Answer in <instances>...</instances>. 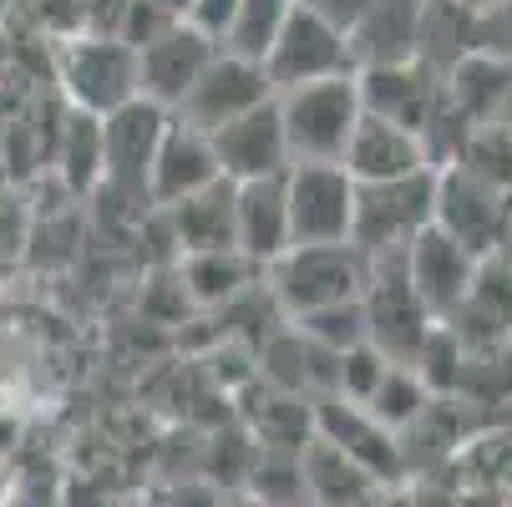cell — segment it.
I'll return each mask as SVG.
<instances>
[{
	"label": "cell",
	"instance_id": "1",
	"mask_svg": "<svg viewBox=\"0 0 512 507\" xmlns=\"http://www.w3.org/2000/svg\"><path fill=\"white\" fill-rule=\"evenodd\" d=\"M269 274V300L279 305V315H300L315 305H335V300H360L365 279H371V254L355 239H335V244H289L279 259L264 264Z\"/></svg>",
	"mask_w": 512,
	"mask_h": 507
},
{
	"label": "cell",
	"instance_id": "2",
	"mask_svg": "<svg viewBox=\"0 0 512 507\" xmlns=\"http://www.w3.org/2000/svg\"><path fill=\"white\" fill-rule=\"evenodd\" d=\"M274 102H279L289 158H320V163L345 158V142L365 112L355 71H330V77H315V82L279 87Z\"/></svg>",
	"mask_w": 512,
	"mask_h": 507
},
{
	"label": "cell",
	"instance_id": "3",
	"mask_svg": "<svg viewBox=\"0 0 512 507\" xmlns=\"http://www.w3.org/2000/svg\"><path fill=\"white\" fill-rule=\"evenodd\" d=\"M56 71H61V87H66L71 107L97 112V117H107L122 102L142 97L137 92V51L112 31H71V36H61Z\"/></svg>",
	"mask_w": 512,
	"mask_h": 507
},
{
	"label": "cell",
	"instance_id": "4",
	"mask_svg": "<svg viewBox=\"0 0 512 507\" xmlns=\"http://www.w3.org/2000/svg\"><path fill=\"white\" fill-rule=\"evenodd\" d=\"M436 213V163L401 173V178H381V183H360L355 188V229L350 239L365 254H386V249H406Z\"/></svg>",
	"mask_w": 512,
	"mask_h": 507
},
{
	"label": "cell",
	"instance_id": "5",
	"mask_svg": "<svg viewBox=\"0 0 512 507\" xmlns=\"http://www.w3.org/2000/svg\"><path fill=\"white\" fill-rule=\"evenodd\" d=\"M355 178L345 163L295 158L284 168V203L295 244H335L355 229Z\"/></svg>",
	"mask_w": 512,
	"mask_h": 507
},
{
	"label": "cell",
	"instance_id": "6",
	"mask_svg": "<svg viewBox=\"0 0 512 507\" xmlns=\"http://www.w3.org/2000/svg\"><path fill=\"white\" fill-rule=\"evenodd\" d=\"M512 219V193L467 173L462 163H436V213L431 224H442L457 244H467L477 259L502 254Z\"/></svg>",
	"mask_w": 512,
	"mask_h": 507
},
{
	"label": "cell",
	"instance_id": "7",
	"mask_svg": "<svg viewBox=\"0 0 512 507\" xmlns=\"http://www.w3.org/2000/svg\"><path fill=\"white\" fill-rule=\"evenodd\" d=\"M168 107L132 97L102 117V188L122 203H148V173L163 137Z\"/></svg>",
	"mask_w": 512,
	"mask_h": 507
},
{
	"label": "cell",
	"instance_id": "8",
	"mask_svg": "<svg viewBox=\"0 0 512 507\" xmlns=\"http://www.w3.org/2000/svg\"><path fill=\"white\" fill-rule=\"evenodd\" d=\"M264 71H269L274 92L295 87V82L330 77V71H355L350 36L325 11H315L310 0H295V11H289V21L279 26V36H274V46L264 56Z\"/></svg>",
	"mask_w": 512,
	"mask_h": 507
},
{
	"label": "cell",
	"instance_id": "9",
	"mask_svg": "<svg viewBox=\"0 0 512 507\" xmlns=\"http://www.w3.org/2000/svg\"><path fill=\"white\" fill-rule=\"evenodd\" d=\"M269 97H274V82H269L264 61H249V56H239L229 46H218L208 56V66L198 71V82L188 87V97L173 112L183 122L213 132L218 122H229V117H239V112H249V107H259Z\"/></svg>",
	"mask_w": 512,
	"mask_h": 507
},
{
	"label": "cell",
	"instance_id": "10",
	"mask_svg": "<svg viewBox=\"0 0 512 507\" xmlns=\"http://www.w3.org/2000/svg\"><path fill=\"white\" fill-rule=\"evenodd\" d=\"M213 158H218V173L229 183H244V178H269V173H284L289 163V142H284V122H279V102H259L229 122H218L213 132Z\"/></svg>",
	"mask_w": 512,
	"mask_h": 507
},
{
	"label": "cell",
	"instance_id": "11",
	"mask_svg": "<svg viewBox=\"0 0 512 507\" xmlns=\"http://www.w3.org/2000/svg\"><path fill=\"white\" fill-rule=\"evenodd\" d=\"M315 437L335 442L345 457H355L360 467H371L386 487H396L406 477V457H401V437L376 421L360 401L345 396H315Z\"/></svg>",
	"mask_w": 512,
	"mask_h": 507
},
{
	"label": "cell",
	"instance_id": "12",
	"mask_svg": "<svg viewBox=\"0 0 512 507\" xmlns=\"http://www.w3.org/2000/svg\"><path fill=\"white\" fill-rule=\"evenodd\" d=\"M355 82H360V107L365 112H381V117L406 122L416 132H426L436 102H442V71H431L421 56L381 61V66H355Z\"/></svg>",
	"mask_w": 512,
	"mask_h": 507
},
{
	"label": "cell",
	"instance_id": "13",
	"mask_svg": "<svg viewBox=\"0 0 512 507\" xmlns=\"http://www.w3.org/2000/svg\"><path fill=\"white\" fill-rule=\"evenodd\" d=\"M406 274H411V289L421 295V305L436 315V320H447L462 295H467V284L477 274V254L467 244H457L442 224H426L411 244H406Z\"/></svg>",
	"mask_w": 512,
	"mask_h": 507
},
{
	"label": "cell",
	"instance_id": "14",
	"mask_svg": "<svg viewBox=\"0 0 512 507\" xmlns=\"http://www.w3.org/2000/svg\"><path fill=\"white\" fill-rule=\"evenodd\" d=\"M213 51H218V41L203 36L198 26H188V21L168 26L158 41H148L137 51V92L173 112L188 97V87L198 82V71L208 66Z\"/></svg>",
	"mask_w": 512,
	"mask_h": 507
},
{
	"label": "cell",
	"instance_id": "15",
	"mask_svg": "<svg viewBox=\"0 0 512 507\" xmlns=\"http://www.w3.org/2000/svg\"><path fill=\"white\" fill-rule=\"evenodd\" d=\"M218 173V158H213V137L193 122H183L178 112H168L163 122V137H158V153H153V173H148V203H178L198 188H208Z\"/></svg>",
	"mask_w": 512,
	"mask_h": 507
},
{
	"label": "cell",
	"instance_id": "16",
	"mask_svg": "<svg viewBox=\"0 0 512 507\" xmlns=\"http://www.w3.org/2000/svg\"><path fill=\"white\" fill-rule=\"evenodd\" d=\"M340 163L350 168L355 183H381V178H401V173L426 168L431 153H426V142H421L416 127L391 122L381 112H360V122H355V132L345 142V158Z\"/></svg>",
	"mask_w": 512,
	"mask_h": 507
},
{
	"label": "cell",
	"instance_id": "17",
	"mask_svg": "<svg viewBox=\"0 0 512 507\" xmlns=\"http://www.w3.org/2000/svg\"><path fill=\"white\" fill-rule=\"evenodd\" d=\"M234 244L259 269L295 244V234H289V203H284V173L234 183Z\"/></svg>",
	"mask_w": 512,
	"mask_h": 507
},
{
	"label": "cell",
	"instance_id": "18",
	"mask_svg": "<svg viewBox=\"0 0 512 507\" xmlns=\"http://www.w3.org/2000/svg\"><path fill=\"white\" fill-rule=\"evenodd\" d=\"M447 325L467 345H502V340H512V259L507 254L477 259V274L467 284L462 305L447 315Z\"/></svg>",
	"mask_w": 512,
	"mask_h": 507
},
{
	"label": "cell",
	"instance_id": "19",
	"mask_svg": "<svg viewBox=\"0 0 512 507\" xmlns=\"http://www.w3.org/2000/svg\"><path fill=\"white\" fill-rule=\"evenodd\" d=\"M421 31V0H365L360 16L350 21V61L355 66H381L416 56Z\"/></svg>",
	"mask_w": 512,
	"mask_h": 507
},
{
	"label": "cell",
	"instance_id": "20",
	"mask_svg": "<svg viewBox=\"0 0 512 507\" xmlns=\"http://www.w3.org/2000/svg\"><path fill=\"white\" fill-rule=\"evenodd\" d=\"M168 213V229L178 254H198V249H239L234 244V183L229 178H213L208 188L163 203Z\"/></svg>",
	"mask_w": 512,
	"mask_h": 507
},
{
	"label": "cell",
	"instance_id": "21",
	"mask_svg": "<svg viewBox=\"0 0 512 507\" xmlns=\"http://www.w3.org/2000/svg\"><path fill=\"white\" fill-rule=\"evenodd\" d=\"M300 472H305V497L310 502H330V507H355V502H376L386 492V482L371 472V467H360L355 457H345L335 442L325 437H310L300 447Z\"/></svg>",
	"mask_w": 512,
	"mask_h": 507
},
{
	"label": "cell",
	"instance_id": "22",
	"mask_svg": "<svg viewBox=\"0 0 512 507\" xmlns=\"http://www.w3.org/2000/svg\"><path fill=\"white\" fill-rule=\"evenodd\" d=\"M254 274H259V264L244 249H198V254H183L178 289L193 305L213 310V305H234Z\"/></svg>",
	"mask_w": 512,
	"mask_h": 507
},
{
	"label": "cell",
	"instance_id": "23",
	"mask_svg": "<svg viewBox=\"0 0 512 507\" xmlns=\"http://www.w3.org/2000/svg\"><path fill=\"white\" fill-rule=\"evenodd\" d=\"M56 163H61V178L71 193H92L102 188V117L97 112H82L71 107L61 117V132H56Z\"/></svg>",
	"mask_w": 512,
	"mask_h": 507
},
{
	"label": "cell",
	"instance_id": "24",
	"mask_svg": "<svg viewBox=\"0 0 512 507\" xmlns=\"http://www.w3.org/2000/svg\"><path fill=\"white\" fill-rule=\"evenodd\" d=\"M289 11H295V0H239V11H234V21H229V31H224L218 46H229V51H239L249 61H264L279 26L289 21Z\"/></svg>",
	"mask_w": 512,
	"mask_h": 507
},
{
	"label": "cell",
	"instance_id": "25",
	"mask_svg": "<svg viewBox=\"0 0 512 507\" xmlns=\"http://www.w3.org/2000/svg\"><path fill=\"white\" fill-rule=\"evenodd\" d=\"M426 401H431V391H426V381L416 376V366H401V360H391L386 376H381V386L371 391V401H365V411H371L376 421H386L391 431H401V426H411V421L426 411Z\"/></svg>",
	"mask_w": 512,
	"mask_h": 507
},
{
	"label": "cell",
	"instance_id": "26",
	"mask_svg": "<svg viewBox=\"0 0 512 507\" xmlns=\"http://www.w3.org/2000/svg\"><path fill=\"white\" fill-rule=\"evenodd\" d=\"M305 340L325 345V350H350L365 340V300H335V305H315V310H300L289 315Z\"/></svg>",
	"mask_w": 512,
	"mask_h": 507
},
{
	"label": "cell",
	"instance_id": "27",
	"mask_svg": "<svg viewBox=\"0 0 512 507\" xmlns=\"http://www.w3.org/2000/svg\"><path fill=\"white\" fill-rule=\"evenodd\" d=\"M386 366L391 360L371 345V340H360V345H350V350H340V371H335V396H345V401H371V391L381 386V376H386Z\"/></svg>",
	"mask_w": 512,
	"mask_h": 507
},
{
	"label": "cell",
	"instance_id": "28",
	"mask_svg": "<svg viewBox=\"0 0 512 507\" xmlns=\"http://www.w3.org/2000/svg\"><path fill=\"white\" fill-rule=\"evenodd\" d=\"M183 16L168 6V0H127L122 6V16H117V31L112 36H122L132 51H142L148 41H158L168 26H178Z\"/></svg>",
	"mask_w": 512,
	"mask_h": 507
},
{
	"label": "cell",
	"instance_id": "29",
	"mask_svg": "<svg viewBox=\"0 0 512 507\" xmlns=\"http://www.w3.org/2000/svg\"><path fill=\"white\" fill-rule=\"evenodd\" d=\"M234 11H239V0H188V6H183V21L198 26L203 36H213V41H224Z\"/></svg>",
	"mask_w": 512,
	"mask_h": 507
},
{
	"label": "cell",
	"instance_id": "30",
	"mask_svg": "<svg viewBox=\"0 0 512 507\" xmlns=\"http://www.w3.org/2000/svg\"><path fill=\"white\" fill-rule=\"evenodd\" d=\"M310 6H315V11H325L335 26H345V31H350V21L360 16V6H365V0H310Z\"/></svg>",
	"mask_w": 512,
	"mask_h": 507
},
{
	"label": "cell",
	"instance_id": "31",
	"mask_svg": "<svg viewBox=\"0 0 512 507\" xmlns=\"http://www.w3.org/2000/svg\"><path fill=\"white\" fill-rule=\"evenodd\" d=\"M492 482H497V487H502V492H507V487H512V437H507V447H502V472H497V477H492Z\"/></svg>",
	"mask_w": 512,
	"mask_h": 507
},
{
	"label": "cell",
	"instance_id": "32",
	"mask_svg": "<svg viewBox=\"0 0 512 507\" xmlns=\"http://www.w3.org/2000/svg\"><path fill=\"white\" fill-rule=\"evenodd\" d=\"M6 497H11V472L0 467V502H6Z\"/></svg>",
	"mask_w": 512,
	"mask_h": 507
},
{
	"label": "cell",
	"instance_id": "33",
	"mask_svg": "<svg viewBox=\"0 0 512 507\" xmlns=\"http://www.w3.org/2000/svg\"><path fill=\"white\" fill-rule=\"evenodd\" d=\"M11 6H16V0H0V16H6V11H11Z\"/></svg>",
	"mask_w": 512,
	"mask_h": 507
},
{
	"label": "cell",
	"instance_id": "34",
	"mask_svg": "<svg viewBox=\"0 0 512 507\" xmlns=\"http://www.w3.org/2000/svg\"><path fill=\"white\" fill-rule=\"evenodd\" d=\"M507 122H512V117H507Z\"/></svg>",
	"mask_w": 512,
	"mask_h": 507
}]
</instances>
